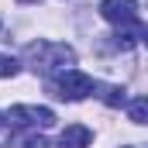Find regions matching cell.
Masks as SVG:
<instances>
[{"instance_id":"6da1fadb","label":"cell","mask_w":148,"mask_h":148,"mask_svg":"<svg viewBox=\"0 0 148 148\" xmlns=\"http://www.w3.org/2000/svg\"><path fill=\"white\" fill-rule=\"evenodd\" d=\"M24 59H28V66L41 76H52V73H66V69H73L76 62V52L69 45H62V41H31L28 48H24Z\"/></svg>"},{"instance_id":"7a4b0ae2","label":"cell","mask_w":148,"mask_h":148,"mask_svg":"<svg viewBox=\"0 0 148 148\" xmlns=\"http://www.w3.org/2000/svg\"><path fill=\"white\" fill-rule=\"evenodd\" d=\"M48 86H52V93L59 97V100H86L90 93H93V79L86 73H79V69H66V73H59V79H48Z\"/></svg>"},{"instance_id":"3957f363","label":"cell","mask_w":148,"mask_h":148,"mask_svg":"<svg viewBox=\"0 0 148 148\" xmlns=\"http://www.w3.org/2000/svg\"><path fill=\"white\" fill-rule=\"evenodd\" d=\"M7 121L14 124V127H55V110H48V107H28V103H17V107H10L7 114Z\"/></svg>"},{"instance_id":"277c9868","label":"cell","mask_w":148,"mask_h":148,"mask_svg":"<svg viewBox=\"0 0 148 148\" xmlns=\"http://www.w3.org/2000/svg\"><path fill=\"white\" fill-rule=\"evenodd\" d=\"M100 14L103 21H110L117 28H138V3L134 0H103L100 3Z\"/></svg>"},{"instance_id":"5b68a950","label":"cell","mask_w":148,"mask_h":148,"mask_svg":"<svg viewBox=\"0 0 148 148\" xmlns=\"http://www.w3.org/2000/svg\"><path fill=\"white\" fill-rule=\"evenodd\" d=\"M7 148H48V141L38 134L35 127H14L10 131V145Z\"/></svg>"},{"instance_id":"8992f818","label":"cell","mask_w":148,"mask_h":148,"mask_svg":"<svg viewBox=\"0 0 148 148\" xmlns=\"http://www.w3.org/2000/svg\"><path fill=\"white\" fill-rule=\"evenodd\" d=\"M90 127H83V124H69L62 134H59V148H86L90 145Z\"/></svg>"},{"instance_id":"52a82bcc","label":"cell","mask_w":148,"mask_h":148,"mask_svg":"<svg viewBox=\"0 0 148 148\" xmlns=\"http://www.w3.org/2000/svg\"><path fill=\"white\" fill-rule=\"evenodd\" d=\"M93 93H97V97H100V100H103L107 107H121V103H124V90H121V86H107V83H97V86H93Z\"/></svg>"},{"instance_id":"ba28073f","label":"cell","mask_w":148,"mask_h":148,"mask_svg":"<svg viewBox=\"0 0 148 148\" xmlns=\"http://www.w3.org/2000/svg\"><path fill=\"white\" fill-rule=\"evenodd\" d=\"M127 117H131L134 124H148V97H134V100L127 103Z\"/></svg>"},{"instance_id":"9c48e42d","label":"cell","mask_w":148,"mask_h":148,"mask_svg":"<svg viewBox=\"0 0 148 148\" xmlns=\"http://www.w3.org/2000/svg\"><path fill=\"white\" fill-rule=\"evenodd\" d=\"M17 69H21V66H17V59L0 52V79H10V76H17Z\"/></svg>"},{"instance_id":"30bf717a","label":"cell","mask_w":148,"mask_h":148,"mask_svg":"<svg viewBox=\"0 0 148 148\" xmlns=\"http://www.w3.org/2000/svg\"><path fill=\"white\" fill-rule=\"evenodd\" d=\"M141 41H145V48H148V28H145V31H141Z\"/></svg>"},{"instance_id":"8fae6325","label":"cell","mask_w":148,"mask_h":148,"mask_svg":"<svg viewBox=\"0 0 148 148\" xmlns=\"http://www.w3.org/2000/svg\"><path fill=\"white\" fill-rule=\"evenodd\" d=\"M17 3H38V0H17Z\"/></svg>"},{"instance_id":"7c38bea8","label":"cell","mask_w":148,"mask_h":148,"mask_svg":"<svg viewBox=\"0 0 148 148\" xmlns=\"http://www.w3.org/2000/svg\"><path fill=\"white\" fill-rule=\"evenodd\" d=\"M0 127H3V114H0Z\"/></svg>"},{"instance_id":"4fadbf2b","label":"cell","mask_w":148,"mask_h":148,"mask_svg":"<svg viewBox=\"0 0 148 148\" xmlns=\"http://www.w3.org/2000/svg\"><path fill=\"white\" fill-rule=\"evenodd\" d=\"M0 24H3V21H0Z\"/></svg>"}]
</instances>
